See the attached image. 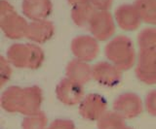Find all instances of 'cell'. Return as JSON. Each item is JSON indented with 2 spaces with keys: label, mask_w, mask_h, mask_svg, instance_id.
Listing matches in <instances>:
<instances>
[{
  "label": "cell",
  "mask_w": 156,
  "mask_h": 129,
  "mask_svg": "<svg viewBox=\"0 0 156 129\" xmlns=\"http://www.w3.org/2000/svg\"><path fill=\"white\" fill-rule=\"evenodd\" d=\"M55 32V26L47 20L33 21L28 25L27 38L34 43H45L53 37Z\"/></svg>",
  "instance_id": "5bb4252c"
},
{
  "label": "cell",
  "mask_w": 156,
  "mask_h": 129,
  "mask_svg": "<svg viewBox=\"0 0 156 129\" xmlns=\"http://www.w3.org/2000/svg\"><path fill=\"white\" fill-rule=\"evenodd\" d=\"M88 27L93 37L100 41L109 39L115 31L113 18L107 11H96Z\"/></svg>",
  "instance_id": "277c9868"
},
{
  "label": "cell",
  "mask_w": 156,
  "mask_h": 129,
  "mask_svg": "<svg viewBox=\"0 0 156 129\" xmlns=\"http://www.w3.org/2000/svg\"><path fill=\"white\" fill-rule=\"evenodd\" d=\"M22 9L23 14L33 21L47 20L52 12L51 0H23Z\"/></svg>",
  "instance_id": "7c38bea8"
},
{
  "label": "cell",
  "mask_w": 156,
  "mask_h": 129,
  "mask_svg": "<svg viewBox=\"0 0 156 129\" xmlns=\"http://www.w3.org/2000/svg\"><path fill=\"white\" fill-rule=\"evenodd\" d=\"M115 20L117 25L127 31L136 29L143 21L134 4H124L119 6L115 11Z\"/></svg>",
  "instance_id": "8fae6325"
},
{
  "label": "cell",
  "mask_w": 156,
  "mask_h": 129,
  "mask_svg": "<svg viewBox=\"0 0 156 129\" xmlns=\"http://www.w3.org/2000/svg\"><path fill=\"white\" fill-rule=\"evenodd\" d=\"M67 2L69 3V5H71V7H74L83 5V4H89L91 3V0H67Z\"/></svg>",
  "instance_id": "484cf974"
},
{
  "label": "cell",
  "mask_w": 156,
  "mask_h": 129,
  "mask_svg": "<svg viewBox=\"0 0 156 129\" xmlns=\"http://www.w3.org/2000/svg\"><path fill=\"white\" fill-rule=\"evenodd\" d=\"M56 95L62 104L67 106L80 104L83 98L85 97L83 84L68 78L62 79L58 84L56 88Z\"/></svg>",
  "instance_id": "3957f363"
},
{
  "label": "cell",
  "mask_w": 156,
  "mask_h": 129,
  "mask_svg": "<svg viewBox=\"0 0 156 129\" xmlns=\"http://www.w3.org/2000/svg\"><path fill=\"white\" fill-rule=\"evenodd\" d=\"M124 126V118L114 111H106L98 121L99 129H121Z\"/></svg>",
  "instance_id": "d6986e66"
},
{
  "label": "cell",
  "mask_w": 156,
  "mask_h": 129,
  "mask_svg": "<svg viewBox=\"0 0 156 129\" xmlns=\"http://www.w3.org/2000/svg\"><path fill=\"white\" fill-rule=\"evenodd\" d=\"M113 0H91V4L97 11H107L111 7Z\"/></svg>",
  "instance_id": "d4e9b609"
},
{
  "label": "cell",
  "mask_w": 156,
  "mask_h": 129,
  "mask_svg": "<svg viewBox=\"0 0 156 129\" xmlns=\"http://www.w3.org/2000/svg\"><path fill=\"white\" fill-rule=\"evenodd\" d=\"M121 129H132V128H130V127H127V126H126V125H125V126H124V127H122V128H121Z\"/></svg>",
  "instance_id": "4316f807"
},
{
  "label": "cell",
  "mask_w": 156,
  "mask_h": 129,
  "mask_svg": "<svg viewBox=\"0 0 156 129\" xmlns=\"http://www.w3.org/2000/svg\"><path fill=\"white\" fill-rule=\"evenodd\" d=\"M106 112V101L99 94H89L79 104V113L88 121H99Z\"/></svg>",
  "instance_id": "ba28073f"
},
{
  "label": "cell",
  "mask_w": 156,
  "mask_h": 129,
  "mask_svg": "<svg viewBox=\"0 0 156 129\" xmlns=\"http://www.w3.org/2000/svg\"><path fill=\"white\" fill-rule=\"evenodd\" d=\"M96 11L91 3L74 6L71 10V18L77 26L88 27Z\"/></svg>",
  "instance_id": "e0dca14e"
},
{
  "label": "cell",
  "mask_w": 156,
  "mask_h": 129,
  "mask_svg": "<svg viewBox=\"0 0 156 129\" xmlns=\"http://www.w3.org/2000/svg\"><path fill=\"white\" fill-rule=\"evenodd\" d=\"M42 99V91L38 87L33 85V87L23 88L20 113L29 116L40 112Z\"/></svg>",
  "instance_id": "4fadbf2b"
},
{
  "label": "cell",
  "mask_w": 156,
  "mask_h": 129,
  "mask_svg": "<svg viewBox=\"0 0 156 129\" xmlns=\"http://www.w3.org/2000/svg\"><path fill=\"white\" fill-rule=\"evenodd\" d=\"M48 119L42 112L29 114L23 121V129H47Z\"/></svg>",
  "instance_id": "44dd1931"
},
{
  "label": "cell",
  "mask_w": 156,
  "mask_h": 129,
  "mask_svg": "<svg viewBox=\"0 0 156 129\" xmlns=\"http://www.w3.org/2000/svg\"><path fill=\"white\" fill-rule=\"evenodd\" d=\"M66 74V78L84 84L93 79V67H91L86 61L76 58L68 62Z\"/></svg>",
  "instance_id": "9a60e30c"
},
{
  "label": "cell",
  "mask_w": 156,
  "mask_h": 129,
  "mask_svg": "<svg viewBox=\"0 0 156 129\" xmlns=\"http://www.w3.org/2000/svg\"><path fill=\"white\" fill-rule=\"evenodd\" d=\"M47 129H74V124L68 119H57L53 121Z\"/></svg>",
  "instance_id": "cb8c5ba5"
},
{
  "label": "cell",
  "mask_w": 156,
  "mask_h": 129,
  "mask_svg": "<svg viewBox=\"0 0 156 129\" xmlns=\"http://www.w3.org/2000/svg\"><path fill=\"white\" fill-rule=\"evenodd\" d=\"M134 5L141 20L156 25V0H136Z\"/></svg>",
  "instance_id": "ac0fdd59"
},
{
  "label": "cell",
  "mask_w": 156,
  "mask_h": 129,
  "mask_svg": "<svg viewBox=\"0 0 156 129\" xmlns=\"http://www.w3.org/2000/svg\"><path fill=\"white\" fill-rule=\"evenodd\" d=\"M140 51H156V28H145L139 34Z\"/></svg>",
  "instance_id": "ffe728a7"
},
{
  "label": "cell",
  "mask_w": 156,
  "mask_h": 129,
  "mask_svg": "<svg viewBox=\"0 0 156 129\" xmlns=\"http://www.w3.org/2000/svg\"><path fill=\"white\" fill-rule=\"evenodd\" d=\"M27 22L14 11L7 16L0 18V25L4 34L11 39H20L27 36L28 29Z\"/></svg>",
  "instance_id": "30bf717a"
},
{
  "label": "cell",
  "mask_w": 156,
  "mask_h": 129,
  "mask_svg": "<svg viewBox=\"0 0 156 129\" xmlns=\"http://www.w3.org/2000/svg\"><path fill=\"white\" fill-rule=\"evenodd\" d=\"M145 108L151 116L156 117V89L150 91L145 98Z\"/></svg>",
  "instance_id": "603a6c76"
},
{
  "label": "cell",
  "mask_w": 156,
  "mask_h": 129,
  "mask_svg": "<svg viewBox=\"0 0 156 129\" xmlns=\"http://www.w3.org/2000/svg\"><path fill=\"white\" fill-rule=\"evenodd\" d=\"M113 111L124 119L134 118L143 111V102L135 93H123L119 95L114 101Z\"/></svg>",
  "instance_id": "8992f818"
},
{
  "label": "cell",
  "mask_w": 156,
  "mask_h": 129,
  "mask_svg": "<svg viewBox=\"0 0 156 129\" xmlns=\"http://www.w3.org/2000/svg\"><path fill=\"white\" fill-rule=\"evenodd\" d=\"M93 79L105 87H115L122 79V71L108 62H99L93 66Z\"/></svg>",
  "instance_id": "9c48e42d"
},
{
  "label": "cell",
  "mask_w": 156,
  "mask_h": 129,
  "mask_svg": "<svg viewBox=\"0 0 156 129\" xmlns=\"http://www.w3.org/2000/svg\"><path fill=\"white\" fill-rule=\"evenodd\" d=\"M136 75L146 84H156V51H140Z\"/></svg>",
  "instance_id": "5b68a950"
},
{
  "label": "cell",
  "mask_w": 156,
  "mask_h": 129,
  "mask_svg": "<svg viewBox=\"0 0 156 129\" xmlns=\"http://www.w3.org/2000/svg\"><path fill=\"white\" fill-rule=\"evenodd\" d=\"M71 51L77 59L91 61L99 54L100 47L96 38L88 35L75 37L71 42Z\"/></svg>",
  "instance_id": "52a82bcc"
},
{
  "label": "cell",
  "mask_w": 156,
  "mask_h": 129,
  "mask_svg": "<svg viewBox=\"0 0 156 129\" xmlns=\"http://www.w3.org/2000/svg\"><path fill=\"white\" fill-rule=\"evenodd\" d=\"M105 55L110 63L121 71L133 67L136 61V51L131 39L126 36L113 38L105 47Z\"/></svg>",
  "instance_id": "6da1fadb"
},
{
  "label": "cell",
  "mask_w": 156,
  "mask_h": 129,
  "mask_svg": "<svg viewBox=\"0 0 156 129\" xmlns=\"http://www.w3.org/2000/svg\"><path fill=\"white\" fill-rule=\"evenodd\" d=\"M6 58L18 68L37 69L44 61V52L34 44H14L8 49Z\"/></svg>",
  "instance_id": "7a4b0ae2"
},
{
  "label": "cell",
  "mask_w": 156,
  "mask_h": 129,
  "mask_svg": "<svg viewBox=\"0 0 156 129\" xmlns=\"http://www.w3.org/2000/svg\"><path fill=\"white\" fill-rule=\"evenodd\" d=\"M12 69L10 66V62L4 56L0 58V84L4 85L11 78Z\"/></svg>",
  "instance_id": "7402d4cb"
},
{
  "label": "cell",
  "mask_w": 156,
  "mask_h": 129,
  "mask_svg": "<svg viewBox=\"0 0 156 129\" xmlns=\"http://www.w3.org/2000/svg\"><path fill=\"white\" fill-rule=\"evenodd\" d=\"M23 88L10 87L3 92L1 105L5 111L10 113H20L22 104Z\"/></svg>",
  "instance_id": "2e32d148"
}]
</instances>
